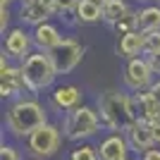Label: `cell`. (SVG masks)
<instances>
[{
    "label": "cell",
    "mask_w": 160,
    "mask_h": 160,
    "mask_svg": "<svg viewBox=\"0 0 160 160\" xmlns=\"http://www.w3.org/2000/svg\"><path fill=\"white\" fill-rule=\"evenodd\" d=\"M96 108H98V115L103 120V127H108L115 134H127L136 124V117H134V110H132V96L127 93L105 91V93L98 96Z\"/></svg>",
    "instance_id": "obj_1"
},
{
    "label": "cell",
    "mask_w": 160,
    "mask_h": 160,
    "mask_svg": "<svg viewBox=\"0 0 160 160\" xmlns=\"http://www.w3.org/2000/svg\"><path fill=\"white\" fill-rule=\"evenodd\" d=\"M48 124V115L38 100L33 98H17L7 108V129L12 136L29 139L36 129Z\"/></svg>",
    "instance_id": "obj_2"
},
{
    "label": "cell",
    "mask_w": 160,
    "mask_h": 160,
    "mask_svg": "<svg viewBox=\"0 0 160 160\" xmlns=\"http://www.w3.org/2000/svg\"><path fill=\"white\" fill-rule=\"evenodd\" d=\"M100 127H103V120L98 115V108L81 105V108H77V110L65 115L62 134L69 141H84V139H91L93 134H98Z\"/></svg>",
    "instance_id": "obj_3"
},
{
    "label": "cell",
    "mask_w": 160,
    "mask_h": 160,
    "mask_svg": "<svg viewBox=\"0 0 160 160\" xmlns=\"http://www.w3.org/2000/svg\"><path fill=\"white\" fill-rule=\"evenodd\" d=\"M19 67H22V74H24V81H27L29 91H33V93L50 88L55 77H58V72H55V67H53V62H50V58H48V53H41V50L31 53L27 60H22Z\"/></svg>",
    "instance_id": "obj_4"
},
{
    "label": "cell",
    "mask_w": 160,
    "mask_h": 160,
    "mask_svg": "<svg viewBox=\"0 0 160 160\" xmlns=\"http://www.w3.org/2000/svg\"><path fill=\"white\" fill-rule=\"evenodd\" d=\"M62 136L65 134L60 132V127H55V124L48 122V124H43L41 129H36L29 136L27 146L31 151V155H36V158H50V155L58 153V148L62 143Z\"/></svg>",
    "instance_id": "obj_5"
},
{
    "label": "cell",
    "mask_w": 160,
    "mask_h": 160,
    "mask_svg": "<svg viewBox=\"0 0 160 160\" xmlns=\"http://www.w3.org/2000/svg\"><path fill=\"white\" fill-rule=\"evenodd\" d=\"M48 58L58 74H69L84 58V46L74 38H62L53 50H48Z\"/></svg>",
    "instance_id": "obj_6"
},
{
    "label": "cell",
    "mask_w": 160,
    "mask_h": 160,
    "mask_svg": "<svg viewBox=\"0 0 160 160\" xmlns=\"http://www.w3.org/2000/svg\"><path fill=\"white\" fill-rule=\"evenodd\" d=\"M124 86L134 93H139V91H148L151 84H153V69L148 65L146 55H141V58H134V60H127V67H124Z\"/></svg>",
    "instance_id": "obj_7"
},
{
    "label": "cell",
    "mask_w": 160,
    "mask_h": 160,
    "mask_svg": "<svg viewBox=\"0 0 160 160\" xmlns=\"http://www.w3.org/2000/svg\"><path fill=\"white\" fill-rule=\"evenodd\" d=\"M22 91H29L24 74H22V67H12L7 62V58L2 55V60H0V96L2 98H14Z\"/></svg>",
    "instance_id": "obj_8"
},
{
    "label": "cell",
    "mask_w": 160,
    "mask_h": 160,
    "mask_svg": "<svg viewBox=\"0 0 160 160\" xmlns=\"http://www.w3.org/2000/svg\"><path fill=\"white\" fill-rule=\"evenodd\" d=\"M124 136H127L129 148H132L134 153H141V155L158 146L155 143V134H153V124H148V122H136Z\"/></svg>",
    "instance_id": "obj_9"
},
{
    "label": "cell",
    "mask_w": 160,
    "mask_h": 160,
    "mask_svg": "<svg viewBox=\"0 0 160 160\" xmlns=\"http://www.w3.org/2000/svg\"><path fill=\"white\" fill-rule=\"evenodd\" d=\"M33 46V38L31 33H27L22 27H14L10 29V31L5 33V53L10 55V58H17V60H27L29 50H31Z\"/></svg>",
    "instance_id": "obj_10"
},
{
    "label": "cell",
    "mask_w": 160,
    "mask_h": 160,
    "mask_svg": "<svg viewBox=\"0 0 160 160\" xmlns=\"http://www.w3.org/2000/svg\"><path fill=\"white\" fill-rule=\"evenodd\" d=\"M50 100H53V105L62 112H72L77 108H81L84 103V93H81L79 86H74V84H62V86H55L53 93H50Z\"/></svg>",
    "instance_id": "obj_11"
},
{
    "label": "cell",
    "mask_w": 160,
    "mask_h": 160,
    "mask_svg": "<svg viewBox=\"0 0 160 160\" xmlns=\"http://www.w3.org/2000/svg\"><path fill=\"white\" fill-rule=\"evenodd\" d=\"M96 151H98L100 160H129L127 155H129L132 148H129L124 134H110V136H105L96 146Z\"/></svg>",
    "instance_id": "obj_12"
},
{
    "label": "cell",
    "mask_w": 160,
    "mask_h": 160,
    "mask_svg": "<svg viewBox=\"0 0 160 160\" xmlns=\"http://www.w3.org/2000/svg\"><path fill=\"white\" fill-rule=\"evenodd\" d=\"M132 110L136 122H148L153 124L155 117L160 115V103L148 93V91H139V93L132 96Z\"/></svg>",
    "instance_id": "obj_13"
},
{
    "label": "cell",
    "mask_w": 160,
    "mask_h": 160,
    "mask_svg": "<svg viewBox=\"0 0 160 160\" xmlns=\"http://www.w3.org/2000/svg\"><path fill=\"white\" fill-rule=\"evenodd\" d=\"M117 50H120V55L127 58V60H134V58L146 55V33H139V31L122 33L120 43H117Z\"/></svg>",
    "instance_id": "obj_14"
},
{
    "label": "cell",
    "mask_w": 160,
    "mask_h": 160,
    "mask_svg": "<svg viewBox=\"0 0 160 160\" xmlns=\"http://www.w3.org/2000/svg\"><path fill=\"white\" fill-rule=\"evenodd\" d=\"M31 38H33V46L38 48L41 53H48V50H53L62 41V36H60V29L55 24L46 22V24H41V27H36L31 31Z\"/></svg>",
    "instance_id": "obj_15"
},
{
    "label": "cell",
    "mask_w": 160,
    "mask_h": 160,
    "mask_svg": "<svg viewBox=\"0 0 160 160\" xmlns=\"http://www.w3.org/2000/svg\"><path fill=\"white\" fill-rule=\"evenodd\" d=\"M134 31H139V33L160 31V5H151V7H143L139 12H134Z\"/></svg>",
    "instance_id": "obj_16"
},
{
    "label": "cell",
    "mask_w": 160,
    "mask_h": 160,
    "mask_svg": "<svg viewBox=\"0 0 160 160\" xmlns=\"http://www.w3.org/2000/svg\"><path fill=\"white\" fill-rule=\"evenodd\" d=\"M53 17V10L46 5H41V2H24L22 5V12H19V19L24 24H31L33 29L41 27V24H46L48 19Z\"/></svg>",
    "instance_id": "obj_17"
},
{
    "label": "cell",
    "mask_w": 160,
    "mask_h": 160,
    "mask_svg": "<svg viewBox=\"0 0 160 160\" xmlns=\"http://www.w3.org/2000/svg\"><path fill=\"white\" fill-rule=\"evenodd\" d=\"M127 17H132V12H129V5L124 0H110V2L103 5V22L112 24V27H117Z\"/></svg>",
    "instance_id": "obj_18"
},
{
    "label": "cell",
    "mask_w": 160,
    "mask_h": 160,
    "mask_svg": "<svg viewBox=\"0 0 160 160\" xmlns=\"http://www.w3.org/2000/svg\"><path fill=\"white\" fill-rule=\"evenodd\" d=\"M74 17L79 24H96L103 19V7H98L91 0H79V5L74 10Z\"/></svg>",
    "instance_id": "obj_19"
},
{
    "label": "cell",
    "mask_w": 160,
    "mask_h": 160,
    "mask_svg": "<svg viewBox=\"0 0 160 160\" xmlns=\"http://www.w3.org/2000/svg\"><path fill=\"white\" fill-rule=\"evenodd\" d=\"M69 160H100V158H98V151H96L93 146L81 143V146H77L72 153H69Z\"/></svg>",
    "instance_id": "obj_20"
},
{
    "label": "cell",
    "mask_w": 160,
    "mask_h": 160,
    "mask_svg": "<svg viewBox=\"0 0 160 160\" xmlns=\"http://www.w3.org/2000/svg\"><path fill=\"white\" fill-rule=\"evenodd\" d=\"M79 0H53V14H69L77 10Z\"/></svg>",
    "instance_id": "obj_21"
},
{
    "label": "cell",
    "mask_w": 160,
    "mask_h": 160,
    "mask_svg": "<svg viewBox=\"0 0 160 160\" xmlns=\"http://www.w3.org/2000/svg\"><path fill=\"white\" fill-rule=\"evenodd\" d=\"M151 53H160V31L146 33V55Z\"/></svg>",
    "instance_id": "obj_22"
},
{
    "label": "cell",
    "mask_w": 160,
    "mask_h": 160,
    "mask_svg": "<svg viewBox=\"0 0 160 160\" xmlns=\"http://www.w3.org/2000/svg\"><path fill=\"white\" fill-rule=\"evenodd\" d=\"M0 160H22V158H19V151L14 146H2L0 148Z\"/></svg>",
    "instance_id": "obj_23"
},
{
    "label": "cell",
    "mask_w": 160,
    "mask_h": 160,
    "mask_svg": "<svg viewBox=\"0 0 160 160\" xmlns=\"http://www.w3.org/2000/svg\"><path fill=\"white\" fill-rule=\"evenodd\" d=\"M10 27V5L0 7V31L5 33V29Z\"/></svg>",
    "instance_id": "obj_24"
},
{
    "label": "cell",
    "mask_w": 160,
    "mask_h": 160,
    "mask_svg": "<svg viewBox=\"0 0 160 160\" xmlns=\"http://www.w3.org/2000/svg\"><path fill=\"white\" fill-rule=\"evenodd\" d=\"M148 65H151V69H153V74H160V53H151L146 55Z\"/></svg>",
    "instance_id": "obj_25"
},
{
    "label": "cell",
    "mask_w": 160,
    "mask_h": 160,
    "mask_svg": "<svg viewBox=\"0 0 160 160\" xmlns=\"http://www.w3.org/2000/svg\"><path fill=\"white\" fill-rule=\"evenodd\" d=\"M141 160H160V146L151 148V151H146V153L141 155Z\"/></svg>",
    "instance_id": "obj_26"
},
{
    "label": "cell",
    "mask_w": 160,
    "mask_h": 160,
    "mask_svg": "<svg viewBox=\"0 0 160 160\" xmlns=\"http://www.w3.org/2000/svg\"><path fill=\"white\" fill-rule=\"evenodd\" d=\"M148 93H151V96H153V98H155V100L160 103V79L151 84V88H148Z\"/></svg>",
    "instance_id": "obj_27"
},
{
    "label": "cell",
    "mask_w": 160,
    "mask_h": 160,
    "mask_svg": "<svg viewBox=\"0 0 160 160\" xmlns=\"http://www.w3.org/2000/svg\"><path fill=\"white\" fill-rule=\"evenodd\" d=\"M91 2H96V5H98V7H103V5H105V2H110V0H91Z\"/></svg>",
    "instance_id": "obj_28"
},
{
    "label": "cell",
    "mask_w": 160,
    "mask_h": 160,
    "mask_svg": "<svg viewBox=\"0 0 160 160\" xmlns=\"http://www.w3.org/2000/svg\"><path fill=\"white\" fill-rule=\"evenodd\" d=\"M153 124H155V127H160V115L155 117V122H153Z\"/></svg>",
    "instance_id": "obj_29"
},
{
    "label": "cell",
    "mask_w": 160,
    "mask_h": 160,
    "mask_svg": "<svg viewBox=\"0 0 160 160\" xmlns=\"http://www.w3.org/2000/svg\"><path fill=\"white\" fill-rule=\"evenodd\" d=\"M158 5H160V0H158Z\"/></svg>",
    "instance_id": "obj_30"
}]
</instances>
